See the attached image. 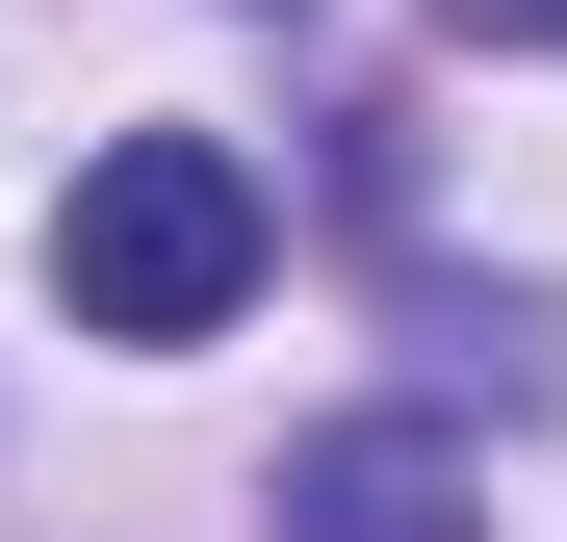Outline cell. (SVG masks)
I'll return each instance as SVG.
<instances>
[{
    "instance_id": "obj_1",
    "label": "cell",
    "mask_w": 567,
    "mask_h": 542,
    "mask_svg": "<svg viewBox=\"0 0 567 542\" xmlns=\"http://www.w3.org/2000/svg\"><path fill=\"white\" fill-rule=\"evenodd\" d=\"M52 310L130 336V361L233 336V310H258V155H233V130H104L78 207H52Z\"/></svg>"
},
{
    "instance_id": "obj_2",
    "label": "cell",
    "mask_w": 567,
    "mask_h": 542,
    "mask_svg": "<svg viewBox=\"0 0 567 542\" xmlns=\"http://www.w3.org/2000/svg\"><path fill=\"white\" fill-rule=\"evenodd\" d=\"M284 542H491V466L439 413H336V439H284Z\"/></svg>"
},
{
    "instance_id": "obj_3",
    "label": "cell",
    "mask_w": 567,
    "mask_h": 542,
    "mask_svg": "<svg viewBox=\"0 0 567 542\" xmlns=\"http://www.w3.org/2000/svg\"><path fill=\"white\" fill-rule=\"evenodd\" d=\"M464 52H567V0H464Z\"/></svg>"
}]
</instances>
